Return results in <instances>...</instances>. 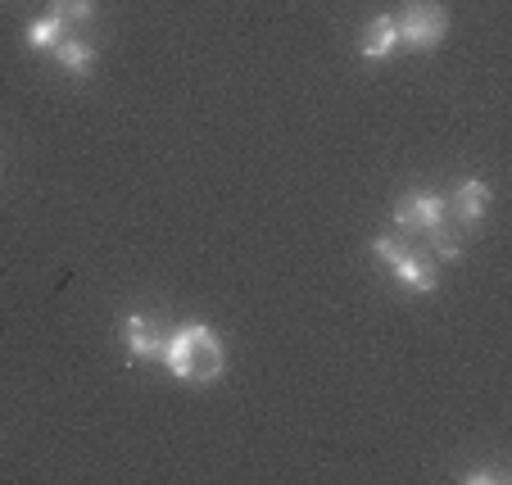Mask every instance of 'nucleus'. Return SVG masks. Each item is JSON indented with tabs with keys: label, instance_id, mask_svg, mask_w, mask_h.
Returning <instances> with one entry per match:
<instances>
[{
	"label": "nucleus",
	"instance_id": "obj_10",
	"mask_svg": "<svg viewBox=\"0 0 512 485\" xmlns=\"http://www.w3.org/2000/svg\"><path fill=\"white\" fill-rule=\"evenodd\" d=\"M422 236H426V241H431V254H435V259H440V263H454L458 254H463V245H458V236L449 232L445 223H435L431 232H422Z\"/></svg>",
	"mask_w": 512,
	"mask_h": 485
},
{
	"label": "nucleus",
	"instance_id": "obj_3",
	"mask_svg": "<svg viewBox=\"0 0 512 485\" xmlns=\"http://www.w3.org/2000/svg\"><path fill=\"white\" fill-rule=\"evenodd\" d=\"M395 223L404 227V232H431L435 223H445V200L431 191L408 195V200L395 204Z\"/></svg>",
	"mask_w": 512,
	"mask_h": 485
},
{
	"label": "nucleus",
	"instance_id": "obj_2",
	"mask_svg": "<svg viewBox=\"0 0 512 485\" xmlns=\"http://www.w3.org/2000/svg\"><path fill=\"white\" fill-rule=\"evenodd\" d=\"M399 28V46L408 50H435L449 32V14L435 5V0H408L404 14L395 19Z\"/></svg>",
	"mask_w": 512,
	"mask_h": 485
},
{
	"label": "nucleus",
	"instance_id": "obj_8",
	"mask_svg": "<svg viewBox=\"0 0 512 485\" xmlns=\"http://www.w3.org/2000/svg\"><path fill=\"white\" fill-rule=\"evenodd\" d=\"M390 272H395V282L404 286V291H413V295H431V291H435V268H431V259H422V254H413V250H408Z\"/></svg>",
	"mask_w": 512,
	"mask_h": 485
},
{
	"label": "nucleus",
	"instance_id": "obj_7",
	"mask_svg": "<svg viewBox=\"0 0 512 485\" xmlns=\"http://www.w3.org/2000/svg\"><path fill=\"white\" fill-rule=\"evenodd\" d=\"M50 55H55V64L64 68L68 78H78V82L91 78V68H96V50H91L82 37H64L55 50H50Z\"/></svg>",
	"mask_w": 512,
	"mask_h": 485
},
{
	"label": "nucleus",
	"instance_id": "obj_12",
	"mask_svg": "<svg viewBox=\"0 0 512 485\" xmlns=\"http://www.w3.org/2000/svg\"><path fill=\"white\" fill-rule=\"evenodd\" d=\"M372 254H377V263H386V268H395V263L408 254V245L399 241V236H390V232H386V236H377V241H372Z\"/></svg>",
	"mask_w": 512,
	"mask_h": 485
},
{
	"label": "nucleus",
	"instance_id": "obj_11",
	"mask_svg": "<svg viewBox=\"0 0 512 485\" xmlns=\"http://www.w3.org/2000/svg\"><path fill=\"white\" fill-rule=\"evenodd\" d=\"M50 14H55V19H64V28H68V23H87L91 14H96V0H55V5H50Z\"/></svg>",
	"mask_w": 512,
	"mask_h": 485
},
{
	"label": "nucleus",
	"instance_id": "obj_4",
	"mask_svg": "<svg viewBox=\"0 0 512 485\" xmlns=\"http://www.w3.org/2000/svg\"><path fill=\"white\" fill-rule=\"evenodd\" d=\"M123 345H127V354H132V359H159L164 336H159V327L150 318L127 313V318H123Z\"/></svg>",
	"mask_w": 512,
	"mask_h": 485
},
{
	"label": "nucleus",
	"instance_id": "obj_13",
	"mask_svg": "<svg viewBox=\"0 0 512 485\" xmlns=\"http://www.w3.org/2000/svg\"><path fill=\"white\" fill-rule=\"evenodd\" d=\"M463 481H503V476H499V472H490V467H481V472H467Z\"/></svg>",
	"mask_w": 512,
	"mask_h": 485
},
{
	"label": "nucleus",
	"instance_id": "obj_5",
	"mask_svg": "<svg viewBox=\"0 0 512 485\" xmlns=\"http://www.w3.org/2000/svg\"><path fill=\"white\" fill-rule=\"evenodd\" d=\"M399 50V28H395V14H381V19L368 23V32H363V46H358V55L363 59H390Z\"/></svg>",
	"mask_w": 512,
	"mask_h": 485
},
{
	"label": "nucleus",
	"instance_id": "obj_9",
	"mask_svg": "<svg viewBox=\"0 0 512 485\" xmlns=\"http://www.w3.org/2000/svg\"><path fill=\"white\" fill-rule=\"evenodd\" d=\"M23 41H28V50H55L59 41H64V19H55V14L32 19L28 32H23Z\"/></svg>",
	"mask_w": 512,
	"mask_h": 485
},
{
	"label": "nucleus",
	"instance_id": "obj_1",
	"mask_svg": "<svg viewBox=\"0 0 512 485\" xmlns=\"http://www.w3.org/2000/svg\"><path fill=\"white\" fill-rule=\"evenodd\" d=\"M159 359L168 363V372L177 381H191V386H209V381H218L227 372L223 340L213 336L204 322H182L177 331H168Z\"/></svg>",
	"mask_w": 512,
	"mask_h": 485
},
{
	"label": "nucleus",
	"instance_id": "obj_6",
	"mask_svg": "<svg viewBox=\"0 0 512 485\" xmlns=\"http://www.w3.org/2000/svg\"><path fill=\"white\" fill-rule=\"evenodd\" d=\"M485 209H490V182H481V177H467V182L454 191V214L463 218L467 227H481Z\"/></svg>",
	"mask_w": 512,
	"mask_h": 485
}]
</instances>
